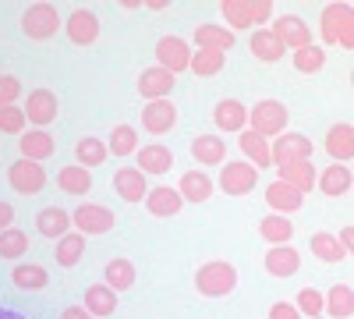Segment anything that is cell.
<instances>
[{
  "instance_id": "4dcf8cb0",
  "label": "cell",
  "mask_w": 354,
  "mask_h": 319,
  "mask_svg": "<svg viewBox=\"0 0 354 319\" xmlns=\"http://www.w3.org/2000/svg\"><path fill=\"white\" fill-rule=\"evenodd\" d=\"M117 309V291H110L106 284H93L85 291V312L93 319H103V316H113Z\"/></svg>"
},
{
  "instance_id": "681fc988",
  "label": "cell",
  "mask_w": 354,
  "mask_h": 319,
  "mask_svg": "<svg viewBox=\"0 0 354 319\" xmlns=\"http://www.w3.org/2000/svg\"><path fill=\"white\" fill-rule=\"evenodd\" d=\"M15 224V206L11 202H0V230H8Z\"/></svg>"
},
{
  "instance_id": "4316f807",
  "label": "cell",
  "mask_w": 354,
  "mask_h": 319,
  "mask_svg": "<svg viewBox=\"0 0 354 319\" xmlns=\"http://www.w3.org/2000/svg\"><path fill=\"white\" fill-rule=\"evenodd\" d=\"M36 230H39V235H46V238H53V241H61L68 230H71V213L61 210V206H46L36 217Z\"/></svg>"
},
{
  "instance_id": "277c9868",
  "label": "cell",
  "mask_w": 354,
  "mask_h": 319,
  "mask_svg": "<svg viewBox=\"0 0 354 319\" xmlns=\"http://www.w3.org/2000/svg\"><path fill=\"white\" fill-rule=\"evenodd\" d=\"M287 125H290V113H287V107H283L280 100H259V103L248 110V131L270 138V142H273L277 135H283Z\"/></svg>"
},
{
  "instance_id": "d6a6232c",
  "label": "cell",
  "mask_w": 354,
  "mask_h": 319,
  "mask_svg": "<svg viewBox=\"0 0 354 319\" xmlns=\"http://www.w3.org/2000/svg\"><path fill=\"white\" fill-rule=\"evenodd\" d=\"M252 53L259 57V61H266V64H277V61H283V43L270 33V28H255V36H252Z\"/></svg>"
},
{
  "instance_id": "8d00e7d4",
  "label": "cell",
  "mask_w": 354,
  "mask_h": 319,
  "mask_svg": "<svg viewBox=\"0 0 354 319\" xmlns=\"http://www.w3.org/2000/svg\"><path fill=\"white\" fill-rule=\"evenodd\" d=\"M57 185H61L68 195H88L93 192V174H88L85 167H78V163H71V167H64L61 174H57Z\"/></svg>"
},
{
  "instance_id": "b9f144b4",
  "label": "cell",
  "mask_w": 354,
  "mask_h": 319,
  "mask_svg": "<svg viewBox=\"0 0 354 319\" xmlns=\"http://www.w3.org/2000/svg\"><path fill=\"white\" fill-rule=\"evenodd\" d=\"M82 252H85V235H78V230L71 235V230H68V235L57 241V263H61V266H78Z\"/></svg>"
},
{
  "instance_id": "d590c367",
  "label": "cell",
  "mask_w": 354,
  "mask_h": 319,
  "mask_svg": "<svg viewBox=\"0 0 354 319\" xmlns=\"http://www.w3.org/2000/svg\"><path fill=\"white\" fill-rule=\"evenodd\" d=\"M11 280H15V287H21V291H43V287L50 284V273L36 263H18L11 270Z\"/></svg>"
},
{
  "instance_id": "816d5d0a",
  "label": "cell",
  "mask_w": 354,
  "mask_h": 319,
  "mask_svg": "<svg viewBox=\"0 0 354 319\" xmlns=\"http://www.w3.org/2000/svg\"><path fill=\"white\" fill-rule=\"evenodd\" d=\"M61 319H93V316L85 312V305H68V309L61 312Z\"/></svg>"
},
{
  "instance_id": "8fae6325",
  "label": "cell",
  "mask_w": 354,
  "mask_h": 319,
  "mask_svg": "<svg viewBox=\"0 0 354 319\" xmlns=\"http://www.w3.org/2000/svg\"><path fill=\"white\" fill-rule=\"evenodd\" d=\"M270 33L283 43V50H301V46H312V28L305 25V18L298 15H283V18H273V28Z\"/></svg>"
},
{
  "instance_id": "ffe728a7",
  "label": "cell",
  "mask_w": 354,
  "mask_h": 319,
  "mask_svg": "<svg viewBox=\"0 0 354 319\" xmlns=\"http://www.w3.org/2000/svg\"><path fill=\"white\" fill-rule=\"evenodd\" d=\"M322 149L333 156V163H347V160L354 156V128H351L347 121L333 125V128L326 131V138H322Z\"/></svg>"
},
{
  "instance_id": "8992f818",
  "label": "cell",
  "mask_w": 354,
  "mask_h": 319,
  "mask_svg": "<svg viewBox=\"0 0 354 319\" xmlns=\"http://www.w3.org/2000/svg\"><path fill=\"white\" fill-rule=\"evenodd\" d=\"M255 185H259V170L252 167V163H245V160H227L223 163V170H220V192L223 195H248V192H255Z\"/></svg>"
},
{
  "instance_id": "f35d334b",
  "label": "cell",
  "mask_w": 354,
  "mask_h": 319,
  "mask_svg": "<svg viewBox=\"0 0 354 319\" xmlns=\"http://www.w3.org/2000/svg\"><path fill=\"white\" fill-rule=\"evenodd\" d=\"M75 156H78V167L93 170V167L106 163L110 149H106V142H100V138H82L78 146H75Z\"/></svg>"
},
{
  "instance_id": "9c48e42d",
  "label": "cell",
  "mask_w": 354,
  "mask_h": 319,
  "mask_svg": "<svg viewBox=\"0 0 354 319\" xmlns=\"http://www.w3.org/2000/svg\"><path fill=\"white\" fill-rule=\"evenodd\" d=\"M8 181L21 195H36L46 185V170H43V163H32V160H15L8 167Z\"/></svg>"
},
{
  "instance_id": "7402d4cb",
  "label": "cell",
  "mask_w": 354,
  "mask_h": 319,
  "mask_svg": "<svg viewBox=\"0 0 354 319\" xmlns=\"http://www.w3.org/2000/svg\"><path fill=\"white\" fill-rule=\"evenodd\" d=\"M113 192L121 195L124 202H142L145 195H149V185H145L138 167H121L113 174Z\"/></svg>"
},
{
  "instance_id": "c3c4849f",
  "label": "cell",
  "mask_w": 354,
  "mask_h": 319,
  "mask_svg": "<svg viewBox=\"0 0 354 319\" xmlns=\"http://www.w3.org/2000/svg\"><path fill=\"white\" fill-rule=\"evenodd\" d=\"M270 319H301V312L294 309L290 302H273L270 305Z\"/></svg>"
},
{
  "instance_id": "ba28073f",
  "label": "cell",
  "mask_w": 354,
  "mask_h": 319,
  "mask_svg": "<svg viewBox=\"0 0 354 319\" xmlns=\"http://www.w3.org/2000/svg\"><path fill=\"white\" fill-rule=\"evenodd\" d=\"M71 224L78 227V235H106V230H113L117 217H113V210H106V206L85 202V206H78V210L71 213Z\"/></svg>"
},
{
  "instance_id": "3957f363",
  "label": "cell",
  "mask_w": 354,
  "mask_h": 319,
  "mask_svg": "<svg viewBox=\"0 0 354 319\" xmlns=\"http://www.w3.org/2000/svg\"><path fill=\"white\" fill-rule=\"evenodd\" d=\"M195 287H198L202 298H227L234 287H238V270H234L227 259H213V263L198 266Z\"/></svg>"
},
{
  "instance_id": "f546056e",
  "label": "cell",
  "mask_w": 354,
  "mask_h": 319,
  "mask_svg": "<svg viewBox=\"0 0 354 319\" xmlns=\"http://www.w3.org/2000/svg\"><path fill=\"white\" fill-rule=\"evenodd\" d=\"M213 188L216 185H213V178L205 170H188L185 178H181V185H177V192H181L185 202H205V199L213 195Z\"/></svg>"
},
{
  "instance_id": "db71d44e",
  "label": "cell",
  "mask_w": 354,
  "mask_h": 319,
  "mask_svg": "<svg viewBox=\"0 0 354 319\" xmlns=\"http://www.w3.org/2000/svg\"><path fill=\"white\" fill-rule=\"evenodd\" d=\"M0 319H28V316H21V312H15V309H0Z\"/></svg>"
},
{
  "instance_id": "5bb4252c",
  "label": "cell",
  "mask_w": 354,
  "mask_h": 319,
  "mask_svg": "<svg viewBox=\"0 0 354 319\" xmlns=\"http://www.w3.org/2000/svg\"><path fill=\"white\" fill-rule=\"evenodd\" d=\"M174 78L177 75H170L167 68H160V64H153V68H145L142 75H138V93L145 96V100H167L170 93H174Z\"/></svg>"
},
{
  "instance_id": "e0dca14e",
  "label": "cell",
  "mask_w": 354,
  "mask_h": 319,
  "mask_svg": "<svg viewBox=\"0 0 354 319\" xmlns=\"http://www.w3.org/2000/svg\"><path fill=\"white\" fill-rule=\"evenodd\" d=\"M238 149L245 153V163H252L259 174L266 170V167H273V156H270V138H262V135H255V131H238Z\"/></svg>"
},
{
  "instance_id": "6da1fadb",
  "label": "cell",
  "mask_w": 354,
  "mask_h": 319,
  "mask_svg": "<svg viewBox=\"0 0 354 319\" xmlns=\"http://www.w3.org/2000/svg\"><path fill=\"white\" fill-rule=\"evenodd\" d=\"M220 15L227 18V28H262L266 21H273V4L270 0H223Z\"/></svg>"
},
{
  "instance_id": "bcb514c9",
  "label": "cell",
  "mask_w": 354,
  "mask_h": 319,
  "mask_svg": "<svg viewBox=\"0 0 354 319\" xmlns=\"http://www.w3.org/2000/svg\"><path fill=\"white\" fill-rule=\"evenodd\" d=\"M294 309H298L301 316H308V319H319V312H322V295L312 291V287H305V291H298V302H294Z\"/></svg>"
},
{
  "instance_id": "2e32d148",
  "label": "cell",
  "mask_w": 354,
  "mask_h": 319,
  "mask_svg": "<svg viewBox=\"0 0 354 319\" xmlns=\"http://www.w3.org/2000/svg\"><path fill=\"white\" fill-rule=\"evenodd\" d=\"M18 149H21V160H32V163H43L46 156H53V135L46 128H32V131H21L18 135Z\"/></svg>"
},
{
  "instance_id": "7dc6e473",
  "label": "cell",
  "mask_w": 354,
  "mask_h": 319,
  "mask_svg": "<svg viewBox=\"0 0 354 319\" xmlns=\"http://www.w3.org/2000/svg\"><path fill=\"white\" fill-rule=\"evenodd\" d=\"M21 96V82L15 75H0V107H15Z\"/></svg>"
},
{
  "instance_id": "d4e9b609",
  "label": "cell",
  "mask_w": 354,
  "mask_h": 319,
  "mask_svg": "<svg viewBox=\"0 0 354 319\" xmlns=\"http://www.w3.org/2000/svg\"><path fill=\"white\" fill-rule=\"evenodd\" d=\"M192 156H195L202 167H223V163H227V142H223L220 135H195Z\"/></svg>"
},
{
  "instance_id": "603a6c76",
  "label": "cell",
  "mask_w": 354,
  "mask_h": 319,
  "mask_svg": "<svg viewBox=\"0 0 354 319\" xmlns=\"http://www.w3.org/2000/svg\"><path fill=\"white\" fill-rule=\"evenodd\" d=\"M145 210H149L153 217H177L185 210V199H181L177 188L160 185V188H149V195H145Z\"/></svg>"
},
{
  "instance_id": "52a82bcc",
  "label": "cell",
  "mask_w": 354,
  "mask_h": 319,
  "mask_svg": "<svg viewBox=\"0 0 354 319\" xmlns=\"http://www.w3.org/2000/svg\"><path fill=\"white\" fill-rule=\"evenodd\" d=\"M312 138L298 135V131H283L270 142V156H273V167L280 163H294V160H312Z\"/></svg>"
},
{
  "instance_id": "60d3db41",
  "label": "cell",
  "mask_w": 354,
  "mask_h": 319,
  "mask_svg": "<svg viewBox=\"0 0 354 319\" xmlns=\"http://www.w3.org/2000/svg\"><path fill=\"white\" fill-rule=\"evenodd\" d=\"M188 71H195L198 78H213V75H220V71H223V53H216V50H192V64H188Z\"/></svg>"
},
{
  "instance_id": "ac0fdd59",
  "label": "cell",
  "mask_w": 354,
  "mask_h": 319,
  "mask_svg": "<svg viewBox=\"0 0 354 319\" xmlns=\"http://www.w3.org/2000/svg\"><path fill=\"white\" fill-rule=\"evenodd\" d=\"M213 125H216L220 131H227V135L245 131V125H248L245 103H238V100H220V103L213 107Z\"/></svg>"
},
{
  "instance_id": "f6af8a7d",
  "label": "cell",
  "mask_w": 354,
  "mask_h": 319,
  "mask_svg": "<svg viewBox=\"0 0 354 319\" xmlns=\"http://www.w3.org/2000/svg\"><path fill=\"white\" fill-rule=\"evenodd\" d=\"M25 110L21 107H0V131L4 135H21L25 131Z\"/></svg>"
},
{
  "instance_id": "74e56055",
  "label": "cell",
  "mask_w": 354,
  "mask_h": 319,
  "mask_svg": "<svg viewBox=\"0 0 354 319\" xmlns=\"http://www.w3.org/2000/svg\"><path fill=\"white\" fill-rule=\"evenodd\" d=\"M308 248L315 259H322V263H344L347 252L340 248V241L333 235H326V230H315V235L308 238Z\"/></svg>"
},
{
  "instance_id": "1f68e13d",
  "label": "cell",
  "mask_w": 354,
  "mask_h": 319,
  "mask_svg": "<svg viewBox=\"0 0 354 319\" xmlns=\"http://www.w3.org/2000/svg\"><path fill=\"white\" fill-rule=\"evenodd\" d=\"M135 263L131 259H110L106 270H103V284L110 287V291H128V287L135 284Z\"/></svg>"
},
{
  "instance_id": "30bf717a",
  "label": "cell",
  "mask_w": 354,
  "mask_h": 319,
  "mask_svg": "<svg viewBox=\"0 0 354 319\" xmlns=\"http://www.w3.org/2000/svg\"><path fill=\"white\" fill-rule=\"evenodd\" d=\"M25 121H32L36 128H46L57 121V110H61V103H57V93L50 89H32L25 96Z\"/></svg>"
},
{
  "instance_id": "7bdbcfd3",
  "label": "cell",
  "mask_w": 354,
  "mask_h": 319,
  "mask_svg": "<svg viewBox=\"0 0 354 319\" xmlns=\"http://www.w3.org/2000/svg\"><path fill=\"white\" fill-rule=\"evenodd\" d=\"M28 252V235L18 227L0 230V259H21Z\"/></svg>"
},
{
  "instance_id": "ab89813d",
  "label": "cell",
  "mask_w": 354,
  "mask_h": 319,
  "mask_svg": "<svg viewBox=\"0 0 354 319\" xmlns=\"http://www.w3.org/2000/svg\"><path fill=\"white\" fill-rule=\"evenodd\" d=\"M106 149H110L113 156H131V153H138V131H135L131 125H117V128L110 131Z\"/></svg>"
},
{
  "instance_id": "9a60e30c",
  "label": "cell",
  "mask_w": 354,
  "mask_h": 319,
  "mask_svg": "<svg viewBox=\"0 0 354 319\" xmlns=\"http://www.w3.org/2000/svg\"><path fill=\"white\" fill-rule=\"evenodd\" d=\"M177 125V107L170 100H153V103H145L142 110V128L145 131H153V135H163Z\"/></svg>"
},
{
  "instance_id": "f1b7e54d",
  "label": "cell",
  "mask_w": 354,
  "mask_h": 319,
  "mask_svg": "<svg viewBox=\"0 0 354 319\" xmlns=\"http://www.w3.org/2000/svg\"><path fill=\"white\" fill-rule=\"evenodd\" d=\"M170 167H174V153H170L167 146H160V142L138 149V170H142V174H153V178H160V174H167Z\"/></svg>"
},
{
  "instance_id": "5b68a950",
  "label": "cell",
  "mask_w": 354,
  "mask_h": 319,
  "mask_svg": "<svg viewBox=\"0 0 354 319\" xmlns=\"http://www.w3.org/2000/svg\"><path fill=\"white\" fill-rule=\"evenodd\" d=\"M61 25H64L61 21V11H57L53 4H46V0H39V4H32V8H25V15H21V33L28 39H36V43L53 39Z\"/></svg>"
},
{
  "instance_id": "e575fe53",
  "label": "cell",
  "mask_w": 354,
  "mask_h": 319,
  "mask_svg": "<svg viewBox=\"0 0 354 319\" xmlns=\"http://www.w3.org/2000/svg\"><path fill=\"white\" fill-rule=\"evenodd\" d=\"M259 235L270 241V245H287L294 238V224L280 213H270V217H262L259 220Z\"/></svg>"
},
{
  "instance_id": "83f0119b",
  "label": "cell",
  "mask_w": 354,
  "mask_h": 319,
  "mask_svg": "<svg viewBox=\"0 0 354 319\" xmlns=\"http://www.w3.org/2000/svg\"><path fill=\"white\" fill-rule=\"evenodd\" d=\"M266 270H270L273 277H294L301 270V255L290 245H273L270 252H266Z\"/></svg>"
},
{
  "instance_id": "4fadbf2b",
  "label": "cell",
  "mask_w": 354,
  "mask_h": 319,
  "mask_svg": "<svg viewBox=\"0 0 354 319\" xmlns=\"http://www.w3.org/2000/svg\"><path fill=\"white\" fill-rule=\"evenodd\" d=\"M156 64L167 68L170 75L185 71V68L192 64V46H188L185 39H177V36H163V39L156 43Z\"/></svg>"
},
{
  "instance_id": "7c38bea8",
  "label": "cell",
  "mask_w": 354,
  "mask_h": 319,
  "mask_svg": "<svg viewBox=\"0 0 354 319\" xmlns=\"http://www.w3.org/2000/svg\"><path fill=\"white\" fill-rule=\"evenodd\" d=\"M64 33L75 46H93L100 39V18L96 11H88V8H78L71 11V18L64 21Z\"/></svg>"
},
{
  "instance_id": "d6986e66",
  "label": "cell",
  "mask_w": 354,
  "mask_h": 319,
  "mask_svg": "<svg viewBox=\"0 0 354 319\" xmlns=\"http://www.w3.org/2000/svg\"><path fill=\"white\" fill-rule=\"evenodd\" d=\"M351 185H354V174H351V167H347V163H330V167L315 178V188H319L322 195H330V199L347 195V192H351Z\"/></svg>"
},
{
  "instance_id": "7a4b0ae2",
  "label": "cell",
  "mask_w": 354,
  "mask_h": 319,
  "mask_svg": "<svg viewBox=\"0 0 354 319\" xmlns=\"http://www.w3.org/2000/svg\"><path fill=\"white\" fill-rule=\"evenodd\" d=\"M319 33H322V43L351 50L354 46V11H351V4H326L322 8Z\"/></svg>"
},
{
  "instance_id": "44dd1931",
  "label": "cell",
  "mask_w": 354,
  "mask_h": 319,
  "mask_svg": "<svg viewBox=\"0 0 354 319\" xmlns=\"http://www.w3.org/2000/svg\"><path fill=\"white\" fill-rule=\"evenodd\" d=\"M277 170H280V181H283V185H290V188H298L301 195H305V192H312V188H315V178H319V170H315V163H312V160L280 163Z\"/></svg>"
},
{
  "instance_id": "f907efd6",
  "label": "cell",
  "mask_w": 354,
  "mask_h": 319,
  "mask_svg": "<svg viewBox=\"0 0 354 319\" xmlns=\"http://www.w3.org/2000/svg\"><path fill=\"white\" fill-rule=\"evenodd\" d=\"M337 241H340V248H344V252L351 255V248H354V227H351V224H347V227L340 230V238H337Z\"/></svg>"
},
{
  "instance_id": "484cf974",
  "label": "cell",
  "mask_w": 354,
  "mask_h": 319,
  "mask_svg": "<svg viewBox=\"0 0 354 319\" xmlns=\"http://www.w3.org/2000/svg\"><path fill=\"white\" fill-rule=\"evenodd\" d=\"M266 206H270L273 213H280V217H287L294 210H301V192L283 185V181H273V185H266Z\"/></svg>"
},
{
  "instance_id": "cb8c5ba5",
  "label": "cell",
  "mask_w": 354,
  "mask_h": 319,
  "mask_svg": "<svg viewBox=\"0 0 354 319\" xmlns=\"http://www.w3.org/2000/svg\"><path fill=\"white\" fill-rule=\"evenodd\" d=\"M234 43V33L227 25H213V21H205L195 28V50H216V53H227Z\"/></svg>"
},
{
  "instance_id": "ee69618b",
  "label": "cell",
  "mask_w": 354,
  "mask_h": 319,
  "mask_svg": "<svg viewBox=\"0 0 354 319\" xmlns=\"http://www.w3.org/2000/svg\"><path fill=\"white\" fill-rule=\"evenodd\" d=\"M322 64H326V50L322 46H301V50H294V68H298L301 75H315L322 71Z\"/></svg>"
},
{
  "instance_id": "f5cc1de1",
  "label": "cell",
  "mask_w": 354,
  "mask_h": 319,
  "mask_svg": "<svg viewBox=\"0 0 354 319\" xmlns=\"http://www.w3.org/2000/svg\"><path fill=\"white\" fill-rule=\"evenodd\" d=\"M142 8H149V11H163V8H170V4H167V0H145Z\"/></svg>"
},
{
  "instance_id": "836d02e7",
  "label": "cell",
  "mask_w": 354,
  "mask_h": 319,
  "mask_svg": "<svg viewBox=\"0 0 354 319\" xmlns=\"http://www.w3.org/2000/svg\"><path fill=\"white\" fill-rule=\"evenodd\" d=\"M322 312H330L333 319H351V312H354V291H351V284L330 287V295L322 298Z\"/></svg>"
}]
</instances>
